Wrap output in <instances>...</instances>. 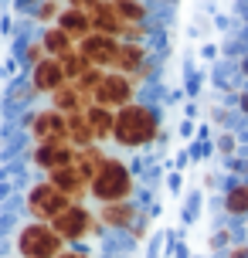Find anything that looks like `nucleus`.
Returning a JSON list of instances; mask_svg holds the SVG:
<instances>
[{"mask_svg":"<svg viewBox=\"0 0 248 258\" xmlns=\"http://www.w3.org/2000/svg\"><path fill=\"white\" fill-rule=\"evenodd\" d=\"M160 136H163V119H160L157 105L136 99V102L116 109L112 143L119 150H146V146L160 143Z\"/></svg>","mask_w":248,"mask_h":258,"instance_id":"f257e3e1","label":"nucleus"},{"mask_svg":"<svg viewBox=\"0 0 248 258\" xmlns=\"http://www.w3.org/2000/svg\"><path fill=\"white\" fill-rule=\"evenodd\" d=\"M89 197L95 204H116V201H133L136 197V173L122 156H109L102 170L92 177Z\"/></svg>","mask_w":248,"mask_h":258,"instance_id":"f03ea898","label":"nucleus"},{"mask_svg":"<svg viewBox=\"0 0 248 258\" xmlns=\"http://www.w3.org/2000/svg\"><path fill=\"white\" fill-rule=\"evenodd\" d=\"M65 248V238L54 231V224H44V221H24L14 234L17 258H58Z\"/></svg>","mask_w":248,"mask_h":258,"instance_id":"7ed1b4c3","label":"nucleus"},{"mask_svg":"<svg viewBox=\"0 0 248 258\" xmlns=\"http://www.w3.org/2000/svg\"><path fill=\"white\" fill-rule=\"evenodd\" d=\"M68 207H72V197L61 194L54 187L48 177H41L27 187L24 194V211H27V221H44V224H51L54 218H61Z\"/></svg>","mask_w":248,"mask_h":258,"instance_id":"20e7f679","label":"nucleus"},{"mask_svg":"<svg viewBox=\"0 0 248 258\" xmlns=\"http://www.w3.org/2000/svg\"><path fill=\"white\" fill-rule=\"evenodd\" d=\"M54 231L65 238V245H82L85 238H99V234L105 231L102 221L95 218V211H89L85 204H72L61 214V218H54Z\"/></svg>","mask_w":248,"mask_h":258,"instance_id":"39448f33","label":"nucleus"},{"mask_svg":"<svg viewBox=\"0 0 248 258\" xmlns=\"http://www.w3.org/2000/svg\"><path fill=\"white\" fill-rule=\"evenodd\" d=\"M140 85L133 82L130 75H122V72H105L102 82H99V89L92 92V105H102V109H122V105L136 102L140 95Z\"/></svg>","mask_w":248,"mask_h":258,"instance_id":"423d86ee","label":"nucleus"},{"mask_svg":"<svg viewBox=\"0 0 248 258\" xmlns=\"http://www.w3.org/2000/svg\"><path fill=\"white\" fill-rule=\"evenodd\" d=\"M27 136L34 143H54V140H68V119L65 112H58L51 105L34 109L27 116Z\"/></svg>","mask_w":248,"mask_h":258,"instance_id":"0eeeda50","label":"nucleus"},{"mask_svg":"<svg viewBox=\"0 0 248 258\" xmlns=\"http://www.w3.org/2000/svg\"><path fill=\"white\" fill-rule=\"evenodd\" d=\"M75 160V146L68 140H54V143H34V150H31V167L41 170L44 177L54 173V170L68 167Z\"/></svg>","mask_w":248,"mask_h":258,"instance_id":"6e6552de","label":"nucleus"},{"mask_svg":"<svg viewBox=\"0 0 248 258\" xmlns=\"http://www.w3.org/2000/svg\"><path fill=\"white\" fill-rule=\"evenodd\" d=\"M79 51L85 54V61L102 68V72H112L116 64V54H119V38H109V34H95L92 31L85 41H79Z\"/></svg>","mask_w":248,"mask_h":258,"instance_id":"1a4fd4ad","label":"nucleus"},{"mask_svg":"<svg viewBox=\"0 0 248 258\" xmlns=\"http://www.w3.org/2000/svg\"><path fill=\"white\" fill-rule=\"evenodd\" d=\"M65 82H68V75H65V68H61L58 58H44L41 64H34L27 72V85L34 89V95H54Z\"/></svg>","mask_w":248,"mask_h":258,"instance_id":"9d476101","label":"nucleus"},{"mask_svg":"<svg viewBox=\"0 0 248 258\" xmlns=\"http://www.w3.org/2000/svg\"><path fill=\"white\" fill-rule=\"evenodd\" d=\"M143 214V207L136 204V201H116V204H99L95 211V218L102 221L105 231H130L133 224L140 221Z\"/></svg>","mask_w":248,"mask_h":258,"instance_id":"9b49d317","label":"nucleus"},{"mask_svg":"<svg viewBox=\"0 0 248 258\" xmlns=\"http://www.w3.org/2000/svg\"><path fill=\"white\" fill-rule=\"evenodd\" d=\"M48 180H51L61 194H68V197H72V204H85V197H89V180L75 170V163H68V167L48 173Z\"/></svg>","mask_w":248,"mask_h":258,"instance_id":"f8f14e48","label":"nucleus"},{"mask_svg":"<svg viewBox=\"0 0 248 258\" xmlns=\"http://www.w3.org/2000/svg\"><path fill=\"white\" fill-rule=\"evenodd\" d=\"M153 58V48L150 44H136V41H119V54L112 72H122V75H136L146 61Z\"/></svg>","mask_w":248,"mask_h":258,"instance_id":"ddd939ff","label":"nucleus"},{"mask_svg":"<svg viewBox=\"0 0 248 258\" xmlns=\"http://www.w3.org/2000/svg\"><path fill=\"white\" fill-rule=\"evenodd\" d=\"M48 105L58 109V112H65V116H72V112H85V109H89L92 95H89V92H82L75 82H65L54 95H48Z\"/></svg>","mask_w":248,"mask_h":258,"instance_id":"4468645a","label":"nucleus"},{"mask_svg":"<svg viewBox=\"0 0 248 258\" xmlns=\"http://www.w3.org/2000/svg\"><path fill=\"white\" fill-rule=\"evenodd\" d=\"M221 207L231 221H245L248 218V180L245 177H235V180L224 187Z\"/></svg>","mask_w":248,"mask_h":258,"instance_id":"2eb2a0df","label":"nucleus"},{"mask_svg":"<svg viewBox=\"0 0 248 258\" xmlns=\"http://www.w3.org/2000/svg\"><path fill=\"white\" fill-rule=\"evenodd\" d=\"M54 27H61L68 38L79 44V41H85L92 34V17L85 11H75V7H61V14H58Z\"/></svg>","mask_w":248,"mask_h":258,"instance_id":"dca6fc26","label":"nucleus"},{"mask_svg":"<svg viewBox=\"0 0 248 258\" xmlns=\"http://www.w3.org/2000/svg\"><path fill=\"white\" fill-rule=\"evenodd\" d=\"M89 17H92V31H95V34H109V38H119V41H122L126 21L119 17V11L112 7V4H99Z\"/></svg>","mask_w":248,"mask_h":258,"instance_id":"f3484780","label":"nucleus"},{"mask_svg":"<svg viewBox=\"0 0 248 258\" xmlns=\"http://www.w3.org/2000/svg\"><path fill=\"white\" fill-rule=\"evenodd\" d=\"M105 160H109V153H105V146H102V143H95V146L75 150V160H72V163H75V170H79L82 177H85V180L92 183V177H95V173L102 170V163H105Z\"/></svg>","mask_w":248,"mask_h":258,"instance_id":"a211bd4d","label":"nucleus"},{"mask_svg":"<svg viewBox=\"0 0 248 258\" xmlns=\"http://www.w3.org/2000/svg\"><path fill=\"white\" fill-rule=\"evenodd\" d=\"M38 41L44 44L48 58H65V54H72L75 48H79V44L68 38L65 31H61V27H54V24L51 27H41V31H38Z\"/></svg>","mask_w":248,"mask_h":258,"instance_id":"6ab92c4d","label":"nucleus"},{"mask_svg":"<svg viewBox=\"0 0 248 258\" xmlns=\"http://www.w3.org/2000/svg\"><path fill=\"white\" fill-rule=\"evenodd\" d=\"M85 119H89L92 133H95V143H112V126H116V112L112 109H102V105H89L85 109Z\"/></svg>","mask_w":248,"mask_h":258,"instance_id":"aec40b11","label":"nucleus"},{"mask_svg":"<svg viewBox=\"0 0 248 258\" xmlns=\"http://www.w3.org/2000/svg\"><path fill=\"white\" fill-rule=\"evenodd\" d=\"M119 11V17L126 21V24H150L153 21V0H116L112 4Z\"/></svg>","mask_w":248,"mask_h":258,"instance_id":"412c9836","label":"nucleus"},{"mask_svg":"<svg viewBox=\"0 0 248 258\" xmlns=\"http://www.w3.org/2000/svg\"><path fill=\"white\" fill-rule=\"evenodd\" d=\"M65 119H68V143H72L75 150L95 146V133H92L85 112H72V116H65Z\"/></svg>","mask_w":248,"mask_h":258,"instance_id":"4be33fe9","label":"nucleus"},{"mask_svg":"<svg viewBox=\"0 0 248 258\" xmlns=\"http://www.w3.org/2000/svg\"><path fill=\"white\" fill-rule=\"evenodd\" d=\"M61 0H41L38 7H31L27 11V17H31V24H38V31L41 27H51L54 21H58V14H61Z\"/></svg>","mask_w":248,"mask_h":258,"instance_id":"5701e85b","label":"nucleus"},{"mask_svg":"<svg viewBox=\"0 0 248 258\" xmlns=\"http://www.w3.org/2000/svg\"><path fill=\"white\" fill-rule=\"evenodd\" d=\"M17 58H21V64H27V72L34 68V64H41L44 58H48V51H44V44H41L38 38H27L24 44H17Z\"/></svg>","mask_w":248,"mask_h":258,"instance_id":"b1692460","label":"nucleus"},{"mask_svg":"<svg viewBox=\"0 0 248 258\" xmlns=\"http://www.w3.org/2000/svg\"><path fill=\"white\" fill-rule=\"evenodd\" d=\"M58 61H61V68H65L68 82H75V78H79L82 72L89 68V61H85V54H82L79 48H75V51H72V54H65V58H58Z\"/></svg>","mask_w":248,"mask_h":258,"instance_id":"393cba45","label":"nucleus"},{"mask_svg":"<svg viewBox=\"0 0 248 258\" xmlns=\"http://www.w3.org/2000/svg\"><path fill=\"white\" fill-rule=\"evenodd\" d=\"M102 75H105L102 68H95V64H89V68H85V72H82V75L75 78V85H79L82 92H89V95H92V92L99 89V82H102Z\"/></svg>","mask_w":248,"mask_h":258,"instance_id":"a878e982","label":"nucleus"},{"mask_svg":"<svg viewBox=\"0 0 248 258\" xmlns=\"http://www.w3.org/2000/svg\"><path fill=\"white\" fill-rule=\"evenodd\" d=\"M201 204H204V197H201V190H191L187 194V201H183V224H194L197 218H201Z\"/></svg>","mask_w":248,"mask_h":258,"instance_id":"bb28decb","label":"nucleus"},{"mask_svg":"<svg viewBox=\"0 0 248 258\" xmlns=\"http://www.w3.org/2000/svg\"><path fill=\"white\" fill-rule=\"evenodd\" d=\"M214 153H221V160L238 156V136L235 133H221V136L214 140Z\"/></svg>","mask_w":248,"mask_h":258,"instance_id":"cd10ccee","label":"nucleus"},{"mask_svg":"<svg viewBox=\"0 0 248 258\" xmlns=\"http://www.w3.org/2000/svg\"><path fill=\"white\" fill-rule=\"evenodd\" d=\"M201 85H204V72H194V68L187 64V89H183V95H187V99H197Z\"/></svg>","mask_w":248,"mask_h":258,"instance_id":"c85d7f7f","label":"nucleus"},{"mask_svg":"<svg viewBox=\"0 0 248 258\" xmlns=\"http://www.w3.org/2000/svg\"><path fill=\"white\" fill-rule=\"evenodd\" d=\"M228 251V248H231V231H228V228H218V231L211 234V251Z\"/></svg>","mask_w":248,"mask_h":258,"instance_id":"c756f323","label":"nucleus"},{"mask_svg":"<svg viewBox=\"0 0 248 258\" xmlns=\"http://www.w3.org/2000/svg\"><path fill=\"white\" fill-rule=\"evenodd\" d=\"M180 183H183V173H180V170H173V173L167 177V187H170V194H173V197L180 194Z\"/></svg>","mask_w":248,"mask_h":258,"instance_id":"7c9ffc66","label":"nucleus"},{"mask_svg":"<svg viewBox=\"0 0 248 258\" xmlns=\"http://www.w3.org/2000/svg\"><path fill=\"white\" fill-rule=\"evenodd\" d=\"M58 258H92V255H89V251H85V248H79V245H68L65 251L58 255Z\"/></svg>","mask_w":248,"mask_h":258,"instance_id":"2f4dec72","label":"nucleus"},{"mask_svg":"<svg viewBox=\"0 0 248 258\" xmlns=\"http://www.w3.org/2000/svg\"><path fill=\"white\" fill-rule=\"evenodd\" d=\"M224 258H248V241H238V245H231Z\"/></svg>","mask_w":248,"mask_h":258,"instance_id":"473e14b6","label":"nucleus"},{"mask_svg":"<svg viewBox=\"0 0 248 258\" xmlns=\"http://www.w3.org/2000/svg\"><path fill=\"white\" fill-rule=\"evenodd\" d=\"M238 116H245V119H248V89L238 92Z\"/></svg>","mask_w":248,"mask_h":258,"instance_id":"72a5a7b5","label":"nucleus"},{"mask_svg":"<svg viewBox=\"0 0 248 258\" xmlns=\"http://www.w3.org/2000/svg\"><path fill=\"white\" fill-rule=\"evenodd\" d=\"M201 58H204V61H214V58H218V44H204V48H201Z\"/></svg>","mask_w":248,"mask_h":258,"instance_id":"f704fd0d","label":"nucleus"},{"mask_svg":"<svg viewBox=\"0 0 248 258\" xmlns=\"http://www.w3.org/2000/svg\"><path fill=\"white\" fill-rule=\"evenodd\" d=\"M180 136H183V140L194 136V119H183V122H180Z\"/></svg>","mask_w":248,"mask_h":258,"instance_id":"c9c22d12","label":"nucleus"},{"mask_svg":"<svg viewBox=\"0 0 248 258\" xmlns=\"http://www.w3.org/2000/svg\"><path fill=\"white\" fill-rule=\"evenodd\" d=\"M187 163H191V153L183 150V153H177V160H173V170H183Z\"/></svg>","mask_w":248,"mask_h":258,"instance_id":"e433bc0d","label":"nucleus"},{"mask_svg":"<svg viewBox=\"0 0 248 258\" xmlns=\"http://www.w3.org/2000/svg\"><path fill=\"white\" fill-rule=\"evenodd\" d=\"M183 116H187V119H197V102H194V99L183 105Z\"/></svg>","mask_w":248,"mask_h":258,"instance_id":"4c0bfd02","label":"nucleus"},{"mask_svg":"<svg viewBox=\"0 0 248 258\" xmlns=\"http://www.w3.org/2000/svg\"><path fill=\"white\" fill-rule=\"evenodd\" d=\"M238 72H241V78H248V54L238 58Z\"/></svg>","mask_w":248,"mask_h":258,"instance_id":"58836bf2","label":"nucleus"},{"mask_svg":"<svg viewBox=\"0 0 248 258\" xmlns=\"http://www.w3.org/2000/svg\"><path fill=\"white\" fill-rule=\"evenodd\" d=\"M191 251H187V245H177V258H187Z\"/></svg>","mask_w":248,"mask_h":258,"instance_id":"ea45409f","label":"nucleus"},{"mask_svg":"<svg viewBox=\"0 0 248 258\" xmlns=\"http://www.w3.org/2000/svg\"><path fill=\"white\" fill-rule=\"evenodd\" d=\"M245 221H248V218H245Z\"/></svg>","mask_w":248,"mask_h":258,"instance_id":"a19ab883","label":"nucleus"}]
</instances>
